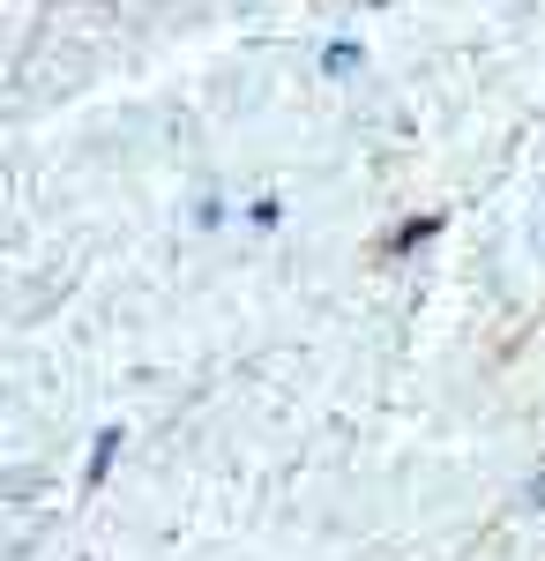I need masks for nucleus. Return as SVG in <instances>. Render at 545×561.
Returning <instances> with one entry per match:
<instances>
[{
    "mask_svg": "<svg viewBox=\"0 0 545 561\" xmlns=\"http://www.w3.org/2000/svg\"><path fill=\"white\" fill-rule=\"evenodd\" d=\"M433 232H441V217H411V225H404V232H396V240H389V248H396V255H404V248H419V240H433Z\"/></svg>",
    "mask_w": 545,
    "mask_h": 561,
    "instance_id": "nucleus-2",
    "label": "nucleus"
},
{
    "mask_svg": "<svg viewBox=\"0 0 545 561\" xmlns=\"http://www.w3.org/2000/svg\"><path fill=\"white\" fill-rule=\"evenodd\" d=\"M359 68V45H329V76H351Z\"/></svg>",
    "mask_w": 545,
    "mask_h": 561,
    "instance_id": "nucleus-3",
    "label": "nucleus"
},
{
    "mask_svg": "<svg viewBox=\"0 0 545 561\" xmlns=\"http://www.w3.org/2000/svg\"><path fill=\"white\" fill-rule=\"evenodd\" d=\"M120 442H127V434L120 427H105V434H97V442H90V486H105V472H113V457H120Z\"/></svg>",
    "mask_w": 545,
    "mask_h": 561,
    "instance_id": "nucleus-1",
    "label": "nucleus"
}]
</instances>
